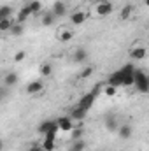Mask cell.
Listing matches in <instances>:
<instances>
[{
    "label": "cell",
    "instance_id": "obj_1",
    "mask_svg": "<svg viewBox=\"0 0 149 151\" xmlns=\"http://www.w3.org/2000/svg\"><path fill=\"white\" fill-rule=\"evenodd\" d=\"M135 88L140 91V93H149V76L148 72L140 70V69H135Z\"/></svg>",
    "mask_w": 149,
    "mask_h": 151
},
{
    "label": "cell",
    "instance_id": "obj_2",
    "mask_svg": "<svg viewBox=\"0 0 149 151\" xmlns=\"http://www.w3.org/2000/svg\"><path fill=\"white\" fill-rule=\"evenodd\" d=\"M112 9H114V5H112V2H109V0H98L97 5H95V12L98 16H109L112 12Z\"/></svg>",
    "mask_w": 149,
    "mask_h": 151
},
{
    "label": "cell",
    "instance_id": "obj_3",
    "mask_svg": "<svg viewBox=\"0 0 149 151\" xmlns=\"http://www.w3.org/2000/svg\"><path fill=\"white\" fill-rule=\"evenodd\" d=\"M95 99H97V95H93L91 91H88V93H84V95L79 99L77 106L82 107V109H86V111H90V109L93 107V104H95Z\"/></svg>",
    "mask_w": 149,
    "mask_h": 151
},
{
    "label": "cell",
    "instance_id": "obj_4",
    "mask_svg": "<svg viewBox=\"0 0 149 151\" xmlns=\"http://www.w3.org/2000/svg\"><path fill=\"white\" fill-rule=\"evenodd\" d=\"M56 123H58V128H60V132H72L74 130V119L70 118V116H62V118H58L56 119Z\"/></svg>",
    "mask_w": 149,
    "mask_h": 151
},
{
    "label": "cell",
    "instance_id": "obj_5",
    "mask_svg": "<svg viewBox=\"0 0 149 151\" xmlns=\"http://www.w3.org/2000/svg\"><path fill=\"white\" fill-rule=\"evenodd\" d=\"M146 55H148V49H146V47H142V46H137V47H133V49L130 51V58H132V60H135V62L144 60V58H146Z\"/></svg>",
    "mask_w": 149,
    "mask_h": 151
},
{
    "label": "cell",
    "instance_id": "obj_6",
    "mask_svg": "<svg viewBox=\"0 0 149 151\" xmlns=\"http://www.w3.org/2000/svg\"><path fill=\"white\" fill-rule=\"evenodd\" d=\"M56 18H60V16H65L67 14V5H65V2H62V0H56L54 4H53V11H51Z\"/></svg>",
    "mask_w": 149,
    "mask_h": 151
},
{
    "label": "cell",
    "instance_id": "obj_7",
    "mask_svg": "<svg viewBox=\"0 0 149 151\" xmlns=\"http://www.w3.org/2000/svg\"><path fill=\"white\" fill-rule=\"evenodd\" d=\"M32 14H34V12H32L30 5L27 4L25 7H21V9H19V12H18V16H16V21H18V23H25V21H27Z\"/></svg>",
    "mask_w": 149,
    "mask_h": 151
},
{
    "label": "cell",
    "instance_id": "obj_8",
    "mask_svg": "<svg viewBox=\"0 0 149 151\" xmlns=\"http://www.w3.org/2000/svg\"><path fill=\"white\" fill-rule=\"evenodd\" d=\"M86 19H88V14H86L84 11H77V12H74V14H70V23L75 25V27L82 25Z\"/></svg>",
    "mask_w": 149,
    "mask_h": 151
},
{
    "label": "cell",
    "instance_id": "obj_9",
    "mask_svg": "<svg viewBox=\"0 0 149 151\" xmlns=\"http://www.w3.org/2000/svg\"><path fill=\"white\" fill-rule=\"evenodd\" d=\"M107 84H111V86H123V72L121 70H116V72H112L109 76V79H107Z\"/></svg>",
    "mask_w": 149,
    "mask_h": 151
},
{
    "label": "cell",
    "instance_id": "obj_10",
    "mask_svg": "<svg viewBox=\"0 0 149 151\" xmlns=\"http://www.w3.org/2000/svg\"><path fill=\"white\" fill-rule=\"evenodd\" d=\"M42 90H44V84H42L40 81H32V83L27 84V93H28V95H37Z\"/></svg>",
    "mask_w": 149,
    "mask_h": 151
},
{
    "label": "cell",
    "instance_id": "obj_11",
    "mask_svg": "<svg viewBox=\"0 0 149 151\" xmlns=\"http://www.w3.org/2000/svg\"><path fill=\"white\" fill-rule=\"evenodd\" d=\"M86 109H82V107H79V106H75L74 109H72V113H70V118L74 119V121H82L84 118H86Z\"/></svg>",
    "mask_w": 149,
    "mask_h": 151
},
{
    "label": "cell",
    "instance_id": "obj_12",
    "mask_svg": "<svg viewBox=\"0 0 149 151\" xmlns=\"http://www.w3.org/2000/svg\"><path fill=\"white\" fill-rule=\"evenodd\" d=\"M86 58H88V51H86L84 47H77V49L74 51V56H72V60H74L75 63H82Z\"/></svg>",
    "mask_w": 149,
    "mask_h": 151
},
{
    "label": "cell",
    "instance_id": "obj_13",
    "mask_svg": "<svg viewBox=\"0 0 149 151\" xmlns=\"http://www.w3.org/2000/svg\"><path fill=\"white\" fill-rule=\"evenodd\" d=\"M121 72H123V86H135V76L133 72H126V70H123L121 69Z\"/></svg>",
    "mask_w": 149,
    "mask_h": 151
},
{
    "label": "cell",
    "instance_id": "obj_14",
    "mask_svg": "<svg viewBox=\"0 0 149 151\" xmlns=\"http://www.w3.org/2000/svg\"><path fill=\"white\" fill-rule=\"evenodd\" d=\"M105 128L109 130V132H117V119H116V116H107L105 118Z\"/></svg>",
    "mask_w": 149,
    "mask_h": 151
},
{
    "label": "cell",
    "instance_id": "obj_15",
    "mask_svg": "<svg viewBox=\"0 0 149 151\" xmlns=\"http://www.w3.org/2000/svg\"><path fill=\"white\" fill-rule=\"evenodd\" d=\"M56 125V121H51V119H47V121H42L40 125H39V134H42V135H46L53 127Z\"/></svg>",
    "mask_w": 149,
    "mask_h": 151
},
{
    "label": "cell",
    "instance_id": "obj_16",
    "mask_svg": "<svg viewBox=\"0 0 149 151\" xmlns=\"http://www.w3.org/2000/svg\"><path fill=\"white\" fill-rule=\"evenodd\" d=\"M117 134H119L121 139H130L132 137V127L130 125H121L117 128Z\"/></svg>",
    "mask_w": 149,
    "mask_h": 151
},
{
    "label": "cell",
    "instance_id": "obj_17",
    "mask_svg": "<svg viewBox=\"0 0 149 151\" xmlns=\"http://www.w3.org/2000/svg\"><path fill=\"white\" fill-rule=\"evenodd\" d=\"M18 79H19V77H18L16 72H9V74L4 77V84H5V86H14V84L18 83Z\"/></svg>",
    "mask_w": 149,
    "mask_h": 151
},
{
    "label": "cell",
    "instance_id": "obj_18",
    "mask_svg": "<svg viewBox=\"0 0 149 151\" xmlns=\"http://www.w3.org/2000/svg\"><path fill=\"white\" fill-rule=\"evenodd\" d=\"M14 23H16V19H11V18L0 19V30H2V32H7V30H11V28L14 27Z\"/></svg>",
    "mask_w": 149,
    "mask_h": 151
},
{
    "label": "cell",
    "instance_id": "obj_19",
    "mask_svg": "<svg viewBox=\"0 0 149 151\" xmlns=\"http://www.w3.org/2000/svg\"><path fill=\"white\" fill-rule=\"evenodd\" d=\"M74 37V32L72 30H67V28H63L60 34H58V39L62 40V42H69V40H72Z\"/></svg>",
    "mask_w": 149,
    "mask_h": 151
},
{
    "label": "cell",
    "instance_id": "obj_20",
    "mask_svg": "<svg viewBox=\"0 0 149 151\" xmlns=\"http://www.w3.org/2000/svg\"><path fill=\"white\" fill-rule=\"evenodd\" d=\"M70 137H72V141L84 139V127H74V130L70 132Z\"/></svg>",
    "mask_w": 149,
    "mask_h": 151
},
{
    "label": "cell",
    "instance_id": "obj_21",
    "mask_svg": "<svg viewBox=\"0 0 149 151\" xmlns=\"http://www.w3.org/2000/svg\"><path fill=\"white\" fill-rule=\"evenodd\" d=\"M54 148H56V139H46V137H44V141H42V150L54 151Z\"/></svg>",
    "mask_w": 149,
    "mask_h": 151
},
{
    "label": "cell",
    "instance_id": "obj_22",
    "mask_svg": "<svg viewBox=\"0 0 149 151\" xmlns=\"http://www.w3.org/2000/svg\"><path fill=\"white\" fill-rule=\"evenodd\" d=\"M84 150H86V141L84 139H77L70 146V151H84Z\"/></svg>",
    "mask_w": 149,
    "mask_h": 151
},
{
    "label": "cell",
    "instance_id": "obj_23",
    "mask_svg": "<svg viewBox=\"0 0 149 151\" xmlns=\"http://www.w3.org/2000/svg\"><path fill=\"white\" fill-rule=\"evenodd\" d=\"M11 14H12L11 5H2L0 7V19H7V18H11Z\"/></svg>",
    "mask_w": 149,
    "mask_h": 151
},
{
    "label": "cell",
    "instance_id": "obj_24",
    "mask_svg": "<svg viewBox=\"0 0 149 151\" xmlns=\"http://www.w3.org/2000/svg\"><path fill=\"white\" fill-rule=\"evenodd\" d=\"M132 11H133L132 5H125V7L121 9V12H119V19H128V18L132 16Z\"/></svg>",
    "mask_w": 149,
    "mask_h": 151
},
{
    "label": "cell",
    "instance_id": "obj_25",
    "mask_svg": "<svg viewBox=\"0 0 149 151\" xmlns=\"http://www.w3.org/2000/svg\"><path fill=\"white\" fill-rule=\"evenodd\" d=\"M54 18H56V16H54L53 12L44 14V16H42V25H44V27H51V25L54 23Z\"/></svg>",
    "mask_w": 149,
    "mask_h": 151
},
{
    "label": "cell",
    "instance_id": "obj_26",
    "mask_svg": "<svg viewBox=\"0 0 149 151\" xmlns=\"http://www.w3.org/2000/svg\"><path fill=\"white\" fill-rule=\"evenodd\" d=\"M28 5H30V9H32L34 14L40 12V9H42V2L40 0H32V2H28Z\"/></svg>",
    "mask_w": 149,
    "mask_h": 151
},
{
    "label": "cell",
    "instance_id": "obj_27",
    "mask_svg": "<svg viewBox=\"0 0 149 151\" xmlns=\"http://www.w3.org/2000/svg\"><path fill=\"white\" fill-rule=\"evenodd\" d=\"M23 30H25V27H23V23H18V21H16V23H14V27L11 28V32H12V35H16V37H18V35H21V34H23Z\"/></svg>",
    "mask_w": 149,
    "mask_h": 151
},
{
    "label": "cell",
    "instance_id": "obj_28",
    "mask_svg": "<svg viewBox=\"0 0 149 151\" xmlns=\"http://www.w3.org/2000/svg\"><path fill=\"white\" fill-rule=\"evenodd\" d=\"M51 74H53V67H51L49 63H44V65L40 67V76H44V77H49Z\"/></svg>",
    "mask_w": 149,
    "mask_h": 151
},
{
    "label": "cell",
    "instance_id": "obj_29",
    "mask_svg": "<svg viewBox=\"0 0 149 151\" xmlns=\"http://www.w3.org/2000/svg\"><path fill=\"white\" fill-rule=\"evenodd\" d=\"M116 91H117V90H116V86H111V84H107V86L104 88V93H105L107 97H114V95H116Z\"/></svg>",
    "mask_w": 149,
    "mask_h": 151
},
{
    "label": "cell",
    "instance_id": "obj_30",
    "mask_svg": "<svg viewBox=\"0 0 149 151\" xmlns=\"http://www.w3.org/2000/svg\"><path fill=\"white\" fill-rule=\"evenodd\" d=\"M91 74H93V67H86V69L79 74V77H81V79H86V77H90Z\"/></svg>",
    "mask_w": 149,
    "mask_h": 151
},
{
    "label": "cell",
    "instance_id": "obj_31",
    "mask_svg": "<svg viewBox=\"0 0 149 151\" xmlns=\"http://www.w3.org/2000/svg\"><path fill=\"white\" fill-rule=\"evenodd\" d=\"M25 56H27V53H25V51H19V53L14 55V62H23Z\"/></svg>",
    "mask_w": 149,
    "mask_h": 151
},
{
    "label": "cell",
    "instance_id": "obj_32",
    "mask_svg": "<svg viewBox=\"0 0 149 151\" xmlns=\"http://www.w3.org/2000/svg\"><path fill=\"white\" fill-rule=\"evenodd\" d=\"M100 91H104V90H102V86H100V84H95V86H93V90H91V93H93V95H98V93H100Z\"/></svg>",
    "mask_w": 149,
    "mask_h": 151
},
{
    "label": "cell",
    "instance_id": "obj_33",
    "mask_svg": "<svg viewBox=\"0 0 149 151\" xmlns=\"http://www.w3.org/2000/svg\"><path fill=\"white\" fill-rule=\"evenodd\" d=\"M28 151H46V150H42V148H39V146H34V148H30Z\"/></svg>",
    "mask_w": 149,
    "mask_h": 151
},
{
    "label": "cell",
    "instance_id": "obj_34",
    "mask_svg": "<svg viewBox=\"0 0 149 151\" xmlns=\"http://www.w3.org/2000/svg\"><path fill=\"white\" fill-rule=\"evenodd\" d=\"M146 5H148V7H149V0H146Z\"/></svg>",
    "mask_w": 149,
    "mask_h": 151
},
{
    "label": "cell",
    "instance_id": "obj_35",
    "mask_svg": "<svg viewBox=\"0 0 149 151\" xmlns=\"http://www.w3.org/2000/svg\"><path fill=\"white\" fill-rule=\"evenodd\" d=\"M88 2H98V0H88Z\"/></svg>",
    "mask_w": 149,
    "mask_h": 151
}]
</instances>
